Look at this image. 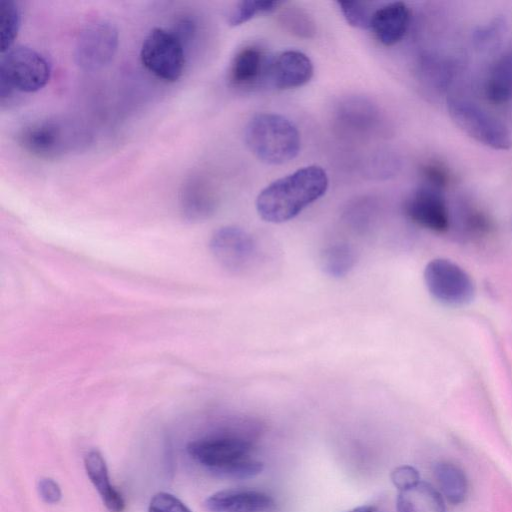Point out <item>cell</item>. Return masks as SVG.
Instances as JSON below:
<instances>
[{"label": "cell", "instance_id": "11", "mask_svg": "<svg viewBox=\"0 0 512 512\" xmlns=\"http://www.w3.org/2000/svg\"><path fill=\"white\" fill-rule=\"evenodd\" d=\"M404 211L414 224L427 230L444 233L449 228L447 204L439 189L418 188L405 201Z\"/></svg>", "mask_w": 512, "mask_h": 512}, {"label": "cell", "instance_id": "15", "mask_svg": "<svg viewBox=\"0 0 512 512\" xmlns=\"http://www.w3.org/2000/svg\"><path fill=\"white\" fill-rule=\"evenodd\" d=\"M410 22V11L403 2H389L377 7L370 30L385 46L398 43L406 34Z\"/></svg>", "mask_w": 512, "mask_h": 512}, {"label": "cell", "instance_id": "16", "mask_svg": "<svg viewBox=\"0 0 512 512\" xmlns=\"http://www.w3.org/2000/svg\"><path fill=\"white\" fill-rule=\"evenodd\" d=\"M87 475L110 512H122L125 501L121 493L110 483L104 458L97 450L88 452L84 460Z\"/></svg>", "mask_w": 512, "mask_h": 512}, {"label": "cell", "instance_id": "23", "mask_svg": "<svg viewBox=\"0 0 512 512\" xmlns=\"http://www.w3.org/2000/svg\"><path fill=\"white\" fill-rule=\"evenodd\" d=\"M21 25V11L17 2L0 0V51L5 53L13 47Z\"/></svg>", "mask_w": 512, "mask_h": 512}, {"label": "cell", "instance_id": "13", "mask_svg": "<svg viewBox=\"0 0 512 512\" xmlns=\"http://www.w3.org/2000/svg\"><path fill=\"white\" fill-rule=\"evenodd\" d=\"M204 506L209 512H273L276 502L261 491L228 489L210 495Z\"/></svg>", "mask_w": 512, "mask_h": 512}, {"label": "cell", "instance_id": "28", "mask_svg": "<svg viewBox=\"0 0 512 512\" xmlns=\"http://www.w3.org/2000/svg\"><path fill=\"white\" fill-rule=\"evenodd\" d=\"M421 172L430 187L441 190L449 182L446 168L438 162H428L421 168Z\"/></svg>", "mask_w": 512, "mask_h": 512}, {"label": "cell", "instance_id": "12", "mask_svg": "<svg viewBox=\"0 0 512 512\" xmlns=\"http://www.w3.org/2000/svg\"><path fill=\"white\" fill-rule=\"evenodd\" d=\"M313 72V63L305 53L286 50L269 59L265 81L276 89L288 90L308 83Z\"/></svg>", "mask_w": 512, "mask_h": 512}, {"label": "cell", "instance_id": "3", "mask_svg": "<svg viewBox=\"0 0 512 512\" xmlns=\"http://www.w3.org/2000/svg\"><path fill=\"white\" fill-rule=\"evenodd\" d=\"M244 139L248 149L261 162L281 165L294 159L300 150L297 127L275 113H258L246 124Z\"/></svg>", "mask_w": 512, "mask_h": 512}, {"label": "cell", "instance_id": "20", "mask_svg": "<svg viewBox=\"0 0 512 512\" xmlns=\"http://www.w3.org/2000/svg\"><path fill=\"white\" fill-rule=\"evenodd\" d=\"M485 95L497 105L512 98V52L501 56L493 65L486 81Z\"/></svg>", "mask_w": 512, "mask_h": 512}, {"label": "cell", "instance_id": "10", "mask_svg": "<svg viewBox=\"0 0 512 512\" xmlns=\"http://www.w3.org/2000/svg\"><path fill=\"white\" fill-rule=\"evenodd\" d=\"M217 262L232 273H243L256 262L258 248L254 238L238 226L217 229L210 239Z\"/></svg>", "mask_w": 512, "mask_h": 512}, {"label": "cell", "instance_id": "1", "mask_svg": "<svg viewBox=\"0 0 512 512\" xmlns=\"http://www.w3.org/2000/svg\"><path fill=\"white\" fill-rule=\"evenodd\" d=\"M327 188L325 170L317 165L305 166L261 190L256 199V210L266 222L283 223L321 198Z\"/></svg>", "mask_w": 512, "mask_h": 512}, {"label": "cell", "instance_id": "25", "mask_svg": "<svg viewBox=\"0 0 512 512\" xmlns=\"http://www.w3.org/2000/svg\"><path fill=\"white\" fill-rule=\"evenodd\" d=\"M283 5L282 1L244 0L238 2L228 14L227 22L230 26H239L258 14L271 13Z\"/></svg>", "mask_w": 512, "mask_h": 512}, {"label": "cell", "instance_id": "30", "mask_svg": "<svg viewBox=\"0 0 512 512\" xmlns=\"http://www.w3.org/2000/svg\"><path fill=\"white\" fill-rule=\"evenodd\" d=\"M38 493L41 499L48 504H56L61 500L60 486L51 478H41L38 482Z\"/></svg>", "mask_w": 512, "mask_h": 512}, {"label": "cell", "instance_id": "24", "mask_svg": "<svg viewBox=\"0 0 512 512\" xmlns=\"http://www.w3.org/2000/svg\"><path fill=\"white\" fill-rule=\"evenodd\" d=\"M280 25L290 34L303 39L312 38L316 26L309 14L296 6L285 7L278 17Z\"/></svg>", "mask_w": 512, "mask_h": 512}, {"label": "cell", "instance_id": "17", "mask_svg": "<svg viewBox=\"0 0 512 512\" xmlns=\"http://www.w3.org/2000/svg\"><path fill=\"white\" fill-rule=\"evenodd\" d=\"M396 506L398 512H446L440 492L424 481L399 491Z\"/></svg>", "mask_w": 512, "mask_h": 512}, {"label": "cell", "instance_id": "19", "mask_svg": "<svg viewBox=\"0 0 512 512\" xmlns=\"http://www.w3.org/2000/svg\"><path fill=\"white\" fill-rule=\"evenodd\" d=\"M434 477L440 494L451 504L464 502L468 493V482L461 468L451 462H439L434 467Z\"/></svg>", "mask_w": 512, "mask_h": 512}, {"label": "cell", "instance_id": "22", "mask_svg": "<svg viewBox=\"0 0 512 512\" xmlns=\"http://www.w3.org/2000/svg\"><path fill=\"white\" fill-rule=\"evenodd\" d=\"M356 256L353 248L344 243L332 244L321 252L323 272L334 278L344 277L354 267Z\"/></svg>", "mask_w": 512, "mask_h": 512}, {"label": "cell", "instance_id": "6", "mask_svg": "<svg viewBox=\"0 0 512 512\" xmlns=\"http://www.w3.org/2000/svg\"><path fill=\"white\" fill-rule=\"evenodd\" d=\"M447 104L452 120L471 138L492 149L512 147L507 127L477 104L461 98H450Z\"/></svg>", "mask_w": 512, "mask_h": 512}, {"label": "cell", "instance_id": "27", "mask_svg": "<svg viewBox=\"0 0 512 512\" xmlns=\"http://www.w3.org/2000/svg\"><path fill=\"white\" fill-rule=\"evenodd\" d=\"M148 512H191L190 509L176 496L159 492L155 494L149 504Z\"/></svg>", "mask_w": 512, "mask_h": 512}, {"label": "cell", "instance_id": "26", "mask_svg": "<svg viewBox=\"0 0 512 512\" xmlns=\"http://www.w3.org/2000/svg\"><path fill=\"white\" fill-rule=\"evenodd\" d=\"M339 8L347 23L360 29H370L377 7L374 3L364 1H339Z\"/></svg>", "mask_w": 512, "mask_h": 512}, {"label": "cell", "instance_id": "21", "mask_svg": "<svg viewBox=\"0 0 512 512\" xmlns=\"http://www.w3.org/2000/svg\"><path fill=\"white\" fill-rule=\"evenodd\" d=\"M338 115L339 122L353 132L370 130L377 120L375 107L362 99H352L343 103Z\"/></svg>", "mask_w": 512, "mask_h": 512}, {"label": "cell", "instance_id": "18", "mask_svg": "<svg viewBox=\"0 0 512 512\" xmlns=\"http://www.w3.org/2000/svg\"><path fill=\"white\" fill-rule=\"evenodd\" d=\"M180 202L183 215L189 220L204 219L215 207L211 188L199 178H191L183 185Z\"/></svg>", "mask_w": 512, "mask_h": 512}, {"label": "cell", "instance_id": "9", "mask_svg": "<svg viewBox=\"0 0 512 512\" xmlns=\"http://www.w3.org/2000/svg\"><path fill=\"white\" fill-rule=\"evenodd\" d=\"M119 44L118 30L105 19L88 22L78 33L74 60L84 71H96L114 58Z\"/></svg>", "mask_w": 512, "mask_h": 512}, {"label": "cell", "instance_id": "32", "mask_svg": "<svg viewBox=\"0 0 512 512\" xmlns=\"http://www.w3.org/2000/svg\"><path fill=\"white\" fill-rule=\"evenodd\" d=\"M346 512H382L378 507L373 505H362L355 507Z\"/></svg>", "mask_w": 512, "mask_h": 512}, {"label": "cell", "instance_id": "14", "mask_svg": "<svg viewBox=\"0 0 512 512\" xmlns=\"http://www.w3.org/2000/svg\"><path fill=\"white\" fill-rule=\"evenodd\" d=\"M268 61L259 46L246 45L240 48L228 68L229 83L235 88L247 89L265 81Z\"/></svg>", "mask_w": 512, "mask_h": 512}, {"label": "cell", "instance_id": "4", "mask_svg": "<svg viewBox=\"0 0 512 512\" xmlns=\"http://www.w3.org/2000/svg\"><path fill=\"white\" fill-rule=\"evenodd\" d=\"M19 146L30 155L54 160L78 150L87 135L75 122L63 118H45L24 125L17 133Z\"/></svg>", "mask_w": 512, "mask_h": 512}, {"label": "cell", "instance_id": "31", "mask_svg": "<svg viewBox=\"0 0 512 512\" xmlns=\"http://www.w3.org/2000/svg\"><path fill=\"white\" fill-rule=\"evenodd\" d=\"M500 24L493 22L491 25L484 27L483 29H480L475 34V40L479 43V45H485L488 43H491L494 38L498 37V31L500 30Z\"/></svg>", "mask_w": 512, "mask_h": 512}, {"label": "cell", "instance_id": "5", "mask_svg": "<svg viewBox=\"0 0 512 512\" xmlns=\"http://www.w3.org/2000/svg\"><path fill=\"white\" fill-rule=\"evenodd\" d=\"M51 66L38 51L26 47H12L0 60V88L15 92L33 93L50 80Z\"/></svg>", "mask_w": 512, "mask_h": 512}, {"label": "cell", "instance_id": "8", "mask_svg": "<svg viewBox=\"0 0 512 512\" xmlns=\"http://www.w3.org/2000/svg\"><path fill=\"white\" fill-rule=\"evenodd\" d=\"M140 59L143 66L156 77L175 82L185 68V47L172 31L154 28L142 43Z\"/></svg>", "mask_w": 512, "mask_h": 512}, {"label": "cell", "instance_id": "2", "mask_svg": "<svg viewBox=\"0 0 512 512\" xmlns=\"http://www.w3.org/2000/svg\"><path fill=\"white\" fill-rule=\"evenodd\" d=\"M252 442L234 434L216 435L191 441L190 458L217 477L244 480L259 475L264 464L250 457Z\"/></svg>", "mask_w": 512, "mask_h": 512}, {"label": "cell", "instance_id": "29", "mask_svg": "<svg viewBox=\"0 0 512 512\" xmlns=\"http://www.w3.org/2000/svg\"><path fill=\"white\" fill-rule=\"evenodd\" d=\"M391 480L399 491L407 489L421 481L418 471L409 465H402L395 468L391 473Z\"/></svg>", "mask_w": 512, "mask_h": 512}, {"label": "cell", "instance_id": "7", "mask_svg": "<svg viewBox=\"0 0 512 512\" xmlns=\"http://www.w3.org/2000/svg\"><path fill=\"white\" fill-rule=\"evenodd\" d=\"M423 278L430 295L443 305L460 307L474 299L475 284L472 278L448 259L429 261L424 268Z\"/></svg>", "mask_w": 512, "mask_h": 512}]
</instances>
